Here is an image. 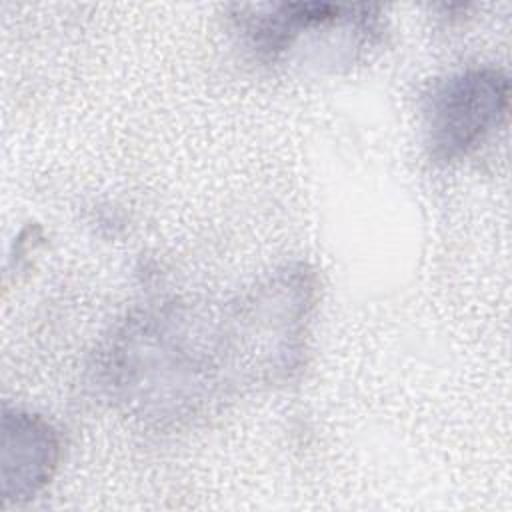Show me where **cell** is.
Wrapping results in <instances>:
<instances>
[{
    "label": "cell",
    "mask_w": 512,
    "mask_h": 512,
    "mask_svg": "<svg viewBox=\"0 0 512 512\" xmlns=\"http://www.w3.org/2000/svg\"><path fill=\"white\" fill-rule=\"evenodd\" d=\"M508 110V78L496 68H474L438 80L424 94V130L434 162L470 154Z\"/></svg>",
    "instance_id": "obj_1"
},
{
    "label": "cell",
    "mask_w": 512,
    "mask_h": 512,
    "mask_svg": "<svg viewBox=\"0 0 512 512\" xmlns=\"http://www.w3.org/2000/svg\"><path fill=\"white\" fill-rule=\"evenodd\" d=\"M58 440L50 424L24 412H4V498H30L52 476Z\"/></svg>",
    "instance_id": "obj_2"
}]
</instances>
